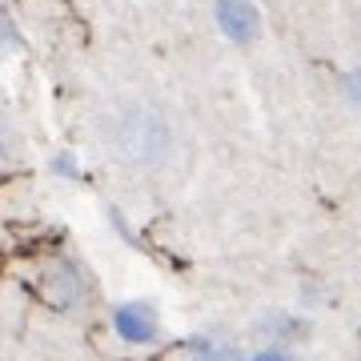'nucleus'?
I'll return each instance as SVG.
<instances>
[{"label": "nucleus", "instance_id": "nucleus-2", "mask_svg": "<svg viewBox=\"0 0 361 361\" xmlns=\"http://www.w3.org/2000/svg\"><path fill=\"white\" fill-rule=\"evenodd\" d=\"M213 20L229 44H253L261 37L257 0H213Z\"/></svg>", "mask_w": 361, "mask_h": 361}, {"label": "nucleus", "instance_id": "nucleus-4", "mask_svg": "<svg viewBox=\"0 0 361 361\" xmlns=\"http://www.w3.org/2000/svg\"><path fill=\"white\" fill-rule=\"evenodd\" d=\"M44 285H49V297L61 305V310H73L80 305V297H85V277H80V265L73 257H61L52 261L49 269H44Z\"/></svg>", "mask_w": 361, "mask_h": 361}, {"label": "nucleus", "instance_id": "nucleus-5", "mask_svg": "<svg viewBox=\"0 0 361 361\" xmlns=\"http://www.w3.org/2000/svg\"><path fill=\"white\" fill-rule=\"evenodd\" d=\"M257 329L265 337H273V345H285V349H289V341H297V337L305 334L301 317H293V313H269V317H261Z\"/></svg>", "mask_w": 361, "mask_h": 361}, {"label": "nucleus", "instance_id": "nucleus-7", "mask_svg": "<svg viewBox=\"0 0 361 361\" xmlns=\"http://www.w3.org/2000/svg\"><path fill=\"white\" fill-rule=\"evenodd\" d=\"M16 49H20V28H16L13 13L0 4V61H4V56H13Z\"/></svg>", "mask_w": 361, "mask_h": 361}, {"label": "nucleus", "instance_id": "nucleus-11", "mask_svg": "<svg viewBox=\"0 0 361 361\" xmlns=\"http://www.w3.org/2000/svg\"><path fill=\"white\" fill-rule=\"evenodd\" d=\"M8 153H13V133H8V121L0 116V161H8Z\"/></svg>", "mask_w": 361, "mask_h": 361}, {"label": "nucleus", "instance_id": "nucleus-9", "mask_svg": "<svg viewBox=\"0 0 361 361\" xmlns=\"http://www.w3.org/2000/svg\"><path fill=\"white\" fill-rule=\"evenodd\" d=\"M249 361H293V353H289L285 345H261Z\"/></svg>", "mask_w": 361, "mask_h": 361}, {"label": "nucleus", "instance_id": "nucleus-3", "mask_svg": "<svg viewBox=\"0 0 361 361\" xmlns=\"http://www.w3.org/2000/svg\"><path fill=\"white\" fill-rule=\"evenodd\" d=\"M109 322H113V334L125 345H153L157 334H161V317L149 301H121Z\"/></svg>", "mask_w": 361, "mask_h": 361}, {"label": "nucleus", "instance_id": "nucleus-6", "mask_svg": "<svg viewBox=\"0 0 361 361\" xmlns=\"http://www.w3.org/2000/svg\"><path fill=\"white\" fill-rule=\"evenodd\" d=\"M189 361H237V353L229 345L209 341V337H193L189 341Z\"/></svg>", "mask_w": 361, "mask_h": 361}, {"label": "nucleus", "instance_id": "nucleus-10", "mask_svg": "<svg viewBox=\"0 0 361 361\" xmlns=\"http://www.w3.org/2000/svg\"><path fill=\"white\" fill-rule=\"evenodd\" d=\"M341 97H345V104H357V97H361L357 73H341Z\"/></svg>", "mask_w": 361, "mask_h": 361}, {"label": "nucleus", "instance_id": "nucleus-1", "mask_svg": "<svg viewBox=\"0 0 361 361\" xmlns=\"http://www.w3.org/2000/svg\"><path fill=\"white\" fill-rule=\"evenodd\" d=\"M109 141H113V153L129 169H157L165 165L169 149H173V129H169V116L161 109L129 104L113 116Z\"/></svg>", "mask_w": 361, "mask_h": 361}, {"label": "nucleus", "instance_id": "nucleus-8", "mask_svg": "<svg viewBox=\"0 0 361 361\" xmlns=\"http://www.w3.org/2000/svg\"><path fill=\"white\" fill-rule=\"evenodd\" d=\"M49 169L56 173V177H65V180H77V177H80V157H77V153H68V149H61V153H52Z\"/></svg>", "mask_w": 361, "mask_h": 361}]
</instances>
